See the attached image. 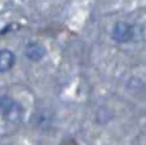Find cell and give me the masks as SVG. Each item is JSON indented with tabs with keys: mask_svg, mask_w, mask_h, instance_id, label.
<instances>
[{
	"mask_svg": "<svg viewBox=\"0 0 146 145\" xmlns=\"http://www.w3.org/2000/svg\"><path fill=\"white\" fill-rule=\"evenodd\" d=\"M0 116L7 122L19 124L23 120L24 108L19 101L9 96H0Z\"/></svg>",
	"mask_w": 146,
	"mask_h": 145,
	"instance_id": "cell-1",
	"label": "cell"
},
{
	"mask_svg": "<svg viewBox=\"0 0 146 145\" xmlns=\"http://www.w3.org/2000/svg\"><path fill=\"white\" fill-rule=\"evenodd\" d=\"M111 39L119 44L133 41V24H129L126 21L115 23L111 29Z\"/></svg>",
	"mask_w": 146,
	"mask_h": 145,
	"instance_id": "cell-2",
	"label": "cell"
},
{
	"mask_svg": "<svg viewBox=\"0 0 146 145\" xmlns=\"http://www.w3.org/2000/svg\"><path fill=\"white\" fill-rule=\"evenodd\" d=\"M45 55H46L45 47L40 44V43L32 41L29 44H27V47H25V56L31 61H40Z\"/></svg>",
	"mask_w": 146,
	"mask_h": 145,
	"instance_id": "cell-3",
	"label": "cell"
},
{
	"mask_svg": "<svg viewBox=\"0 0 146 145\" xmlns=\"http://www.w3.org/2000/svg\"><path fill=\"white\" fill-rule=\"evenodd\" d=\"M16 63V56L11 49H0V73H5L13 68Z\"/></svg>",
	"mask_w": 146,
	"mask_h": 145,
	"instance_id": "cell-4",
	"label": "cell"
},
{
	"mask_svg": "<svg viewBox=\"0 0 146 145\" xmlns=\"http://www.w3.org/2000/svg\"><path fill=\"white\" fill-rule=\"evenodd\" d=\"M146 40V27L141 24H133V41L139 43Z\"/></svg>",
	"mask_w": 146,
	"mask_h": 145,
	"instance_id": "cell-5",
	"label": "cell"
}]
</instances>
